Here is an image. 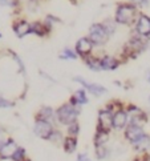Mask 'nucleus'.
<instances>
[{
    "label": "nucleus",
    "mask_w": 150,
    "mask_h": 161,
    "mask_svg": "<svg viewBox=\"0 0 150 161\" xmlns=\"http://www.w3.org/2000/svg\"><path fill=\"white\" fill-rule=\"evenodd\" d=\"M61 56V59H76V53L73 52V51H71L69 48H67V49H64L62 51V53L60 55Z\"/></svg>",
    "instance_id": "393cba45"
},
{
    "label": "nucleus",
    "mask_w": 150,
    "mask_h": 161,
    "mask_svg": "<svg viewBox=\"0 0 150 161\" xmlns=\"http://www.w3.org/2000/svg\"><path fill=\"white\" fill-rule=\"evenodd\" d=\"M126 113H128V117H129V125H136L142 128L147 121L146 113L141 111L140 108H137L136 105H129L128 109H126Z\"/></svg>",
    "instance_id": "7ed1b4c3"
},
{
    "label": "nucleus",
    "mask_w": 150,
    "mask_h": 161,
    "mask_svg": "<svg viewBox=\"0 0 150 161\" xmlns=\"http://www.w3.org/2000/svg\"><path fill=\"white\" fill-rule=\"evenodd\" d=\"M0 4L2 5H16L17 0H0Z\"/></svg>",
    "instance_id": "c756f323"
},
{
    "label": "nucleus",
    "mask_w": 150,
    "mask_h": 161,
    "mask_svg": "<svg viewBox=\"0 0 150 161\" xmlns=\"http://www.w3.org/2000/svg\"><path fill=\"white\" fill-rule=\"evenodd\" d=\"M55 111L52 109L51 107H43L40 111L37 112L36 114V120H45V121H49L51 123V120L55 117Z\"/></svg>",
    "instance_id": "f3484780"
},
{
    "label": "nucleus",
    "mask_w": 150,
    "mask_h": 161,
    "mask_svg": "<svg viewBox=\"0 0 150 161\" xmlns=\"http://www.w3.org/2000/svg\"><path fill=\"white\" fill-rule=\"evenodd\" d=\"M113 128V113L109 108L106 109H101L99 113V126L97 129L109 132Z\"/></svg>",
    "instance_id": "423d86ee"
},
{
    "label": "nucleus",
    "mask_w": 150,
    "mask_h": 161,
    "mask_svg": "<svg viewBox=\"0 0 150 161\" xmlns=\"http://www.w3.org/2000/svg\"><path fill=\"white\" fill-rule=\"evenodd\" d=\"M77 161H92V160L86 153H78L77 154Z\"/></svg>",
    "instance_id": "c85d7f7f"
},
{
    "label": "nucleus",
    "mask_w": 150,
    "mask_h": 161,
    "mask_svg": "<svg viewBox=\"0 0 150 161\" xmlns=\"http://www.w3.org/2000/svg\"><path fill=\"white\" fill-rule=\"evenodd\" d=\"M100 65H101V69L104 71H113L118 67V61L112 56H105L104 59L100 60Z\"/></svg>",
    "instance_id": "dca6fc26"
},
{
    "label": "nucleus",
    "mask_w": 150,
    "mask_h": 161,
    "mask_svg": "<svg viewBox=\"0 0 150 161\" xmlns=\"http://www.w3.org/2000/svg\"><path fill=\"white\" fill-rule=\"evenodd\" d=\"M73 80H74V81H77V83H80L84 87V89L90 92V93L94 95V96H101L104 93H106V88L102 87V85H100V84L89 83V81H86V80H84L81 77H74Z\"/></svg>",
    "instance_id": "0eeeda50"
},
{
    "label": "nucleus",
    "mask_w": 150,
    "mask_h": 161,
    "mask_svg": "<svg viewBox=\"0 0 150 161\" xmlns=\"http://www.w3.org/2000/svg\"><path fill=\"white\" fill-rule=\"evenodd\" d=\"M143 135H145V132H143V128H141V126L128 125V128L125 129V139L130 144H134L138 139H141Z\"/></svg>",
    "instance_id": "9d476101"
},
{
    "label": "nucleus",
    "mask_w": 150,
    "mask_h": 161,
    "mask_svg": "<svg viewBox=\"0 0 150 161\" xmlns=\"http://www.w3.org/2000/svg\"><path fill=\"white\" fill-rule=\"evenodd\" d=\"M86 65H88L92 71H101L100 60H96V59H88V60H86Z\"/></svg>",
    "instance_id": "5701e85b"
},
{
    "label": "nucleus",
    "mask_w": 150,
    "mask_h": 161,
    "mask_svg": "<svg viewBox=\"0 0 150 161\" xmlns=\"http://www.w3.org/2000/svg\"><path fill=\"white\" fill-rule=\"evenodd\" d=\"M80 133V125L78 123H73L71 125H68V136H72V137H77V135Z\"/></svg>",
    "instance_id": "4be33fe9"
},
{
    "label": "nucleus",
    "mask_w": 150,
    "mask_h": 161,
    "mask_svg": "<svg viewBox=\"0 0 150 161\" xmlns=\"http://www.w3.org/2000/svg\"><path fill=\"white\" fill-rule=\"evenodd\" d=\"M129 121V117H128V113L124 109H117L116 112L113 113V129H124L126 124Z\"/></svg>",
    "instance_id": "1a4fd4ad"
},
{
    "label": "nucleus",
    "mask_w": 150,
    "mask_h": 161,
    "mask_svg": "<svg viewBox=\"0 0 150 161\" xmlns=\"http://www.w3.org/2000/svg\"><path fill=\"white\" fill-rule=\"evenodd\" d=\"M27 161H31V160H29V158H28V160H27Z\"/></svg>",
    "instance_id": "473e14b6"
},
{
    "label": "nucleus",
    "mask_w": 150,
    "mask_h": 161,
    "mask_svg": "<svg viewBox=\"0 0 150 161\" xmlns=\"http://www.w3.org/2000/svg\"><path fill=\"white\" fill-rule=\"evenodd\" d=\"M55 128L52 123L49 121H45V120H36L33 125V133L36 135L37 137L43 140H49L51 136L53 135Z\"/></svg>",
    "instance_id": "20e7f679"
},
{
    "label": "nucleus",
    "mask_w": 150,
    "mask_h": 161,
    "mask_svg": "<svg viewBox=\"0 0 150 161\" xmlns=\"http://www.w3.org/2000/svg\"><path fill=\"white\" fill-rule=\"evenodd\" d=\"M13 105L12 101H9L7 99H4V97L0 96V108H11Z\"/></svg>",
    "instance_id": "bb28decb"
},
{
    "label": "nucleus",
    "mask_w": 150,
    "mask_h": 161,
    "mask_svg": "<svg viewBox=\"0 0 150 161\" xmlns=\"http://www.w3.org/2000/svg\"><path fill=\"white\" fill-rule=\"evenodd\" d=\"M134 161H138V160H137V158H136V160H134Z\"/></svg>",
    "instance_id": "f704fd0d"
},
{
    "label": "nucleus",
    "mask_w": 150,
    "mask_h": 161,
    "mask_svg": "<svg viewBox=\"0 0 150 161\" xmlns=\"http://www.w3.org/2000/svg\"><path fill=\"white\" fill-rule=\"evenodd\" d=\"M96 148V151H94V153H96V157L99 158V160H105L108 156H109V149L105 147V145H102V147H94Z\"/></svg>",
    "instance_id": "412c9836"
},
{
    "label": "nucleus",
    "mask_w": 150,
    "mask_h": 161,
    "mask_svg": "<svg viewBox=\"0 0 150 161\" xmlns=\"http://www.w3.org/2000/svg\"><path fill=\"white\" fill-rule=\"evenodd\" d=\"M137 15L136 7L130 4H121L116 12V21L120 24H130Z\"/></svg>",
    "instance_id": "f03ea898"
},
{
    "label": "nucleus",
    "mask_w": 150,
    "mask_h": 161,
    "mask_svg": "<svg viewBox=\"0 0 150 161\" xmlns=\"http://www.w3.org/2000/svg\"><path fill=\"white\" fill-rule=\"evenodd\" d=\"M109 139V132L105 130H101V129H97L96 135H94V147H102L108 142Z\"/></svg>",
    "instance_id": "6ab92c4d"
},
{
    "label": "nucleus",
    "mask_w": 150,
    "mask_h": 161,
    "mask_svg": "<svg viewBox=\"0 0 150 161\" xmlns=\"http://www.w3.org/2000/svg\"><path fill=\"white\" fill-rule=\"evenodd\" d=\"M62 148H64V152L67 153H74L77 149V137H72V136H67L64 137V141H62Z\"/></svg>",
    "instance_id": "4468645a"
},
{
    "label": "nucleus",
    "mask_w": 150,
    "mask_h": 161,
    "mask_svg": "<svg viewBox=\"0 0 150 161\" xmlns=\"http://www.w3.org/2000/svg\"><path fill=\"white\" fill-rule=\"evenodd\" d=\"M89 40L94 44H104L108 40V31L101 24H93L89 30Z\"/></svg>",
    "instance_id": "39448f33"
},
{
    "label": "nucleus",
    "mask_w": 150,
    "mask_h": 161,
    "mask_svg": "<svg viewBox=\"0 0 150 161\" xmlns=\"http://www.w3.org/2000/svg\"><path fill=\"white\" fill-rule=\"evenodd\" d=\"M8 140V137H7V135H5V132L0 128V148H2L3 145H4V142Z\"/></svg>",
    "instance_id": "cd10ccee"
},
{
    "label": "nucleus",
    "mask_w": 150,
    "mask_h": 161,
    "mask_svg": "<svg viewBox=\"0 0 150 161\" xmlns=\"http://www.w3.org/2000/svg\"><path fill=\"white\" fill-rule=\"evenodd\" d=\"M131 2H134V3H143V0H131Z\"/></svg>",
    "instance_id": "7c9ffc66"
},
{
    "label": "nucleus",
    "mask_w": 150,
    "mask_h": 161,
    "mask_svg": "<svg viewBox=\"0 0 150 161\" xmlns=\"http://www.w3.org/2000/svg\"><path fill=\"white\" fill-rule=\"evenodd\" d=\"M131 147L134 148L136 152H140V153H145L147 149L150 148V136L149 135H143L141 139H138L134 144H131Z\"/></svg>",
    "instance_id": "ddd939ff"
},
{
    "label": "nucleus",
    "mask_w": 150,
    "mask_h": 161,
    "mask_svg": "<svg viewBox=\"0 0 150 161\" xmlns=\"http://www.w3.org/2000/svg\"><path fill=\"white\" fill-rule=\"evenodd\" d=\"M0 37H2V33H0Z\"/></svg>",
    "instance_id": "72a5a7b5"
},
{
    "label": "nucleus",
    "mask_w": 150,
    "mask_h": 161,
    "mask_svg": "<svg viewBox=\"0 0 150 161\" xmlns=\"http://www.w3.org/2000/svg\"><path fill=\"white\" fill-rule=\"evenodd\" d=\"M19 145L15 142V140L8 139L4 142V145L0 148V160H9L12 158V156L15 154V152L17 151Z\"/></svg>",
    "instance_id": "6e6552de"
},
{
    "label": "nucleus",
    "mask_w": 150,
    "mask_h": 161,
    "mask_svg": "<svg viewBox=\"0 0 150 161\" xmlns=\"http://www.w3.org/2000/svg\"><path fill=\"white\" fill-rule=\"evenodd\" d=\"M88 103V97H86V92L85 89H78L74 92V95L72 96V99H71V104L73 105H83V104H86Z\"/></svg>",
    "instance_id": "2eb2a0df"
},
{
    "label": "nucleus",
    "mask_w": 150,
    "mask_h": 161,
    "mask_svg": "<svg viewBox=\"0 0 150 161\" xmlns=\"http://www.w3.org/2000/svg\"><path fill=\"white\" fill-rule=\"evenodd\" d=\"M78 114H80L78 107L71 104V103H67V104L61 105L56 111V117L59 120V123L62 125H71L73 123H76Z\"/></svg>",
    "instance_id": "f257e3e1"
},
{
    "label": "nucleus",
    "mask_w": 150,
    "mask_h": 161,
    "mask_svg": "<svg viewBox=\"0 0 150 161\" xmlns=\"http://www.w3.org/2000/svg\"><path fill=\"white\" fill-rule=\"evenodd\" d=\"M137 32L142 36L150 35V18L146 15H141L137 23Z\"/></svg>",
    "instance_id": "9b49d317"
},
{
    "label": "nucleus",
    "mask_w": 150,
    "mask_h": 161,
    "mask_svg": "<svg viewBox=\"0 0 150 161\" xmlns=\"http://www.w3.org/2000/svg\"><path fill=\"white\" fill-rule=\"evenodd\" d=\"M92 47H93V44H92L90 40L86 39V37H83V39H80L77 42L76 51H77V53H80L81 56H86V55L90 53Z\"/></svg>",
    "instance_id": "f8f14e48"
},
{
    "label": "nucleus",
    "mask_w": 150,
    "mask_h": 161,
    "mask_svg": "<svg viewBox=\"0 0 150 161\" xmlns=\"http://www.w3.org/2000/svg\"><path fill=\"white\" fill-rule=\"evenodd\" d=\"M12 161H27L28 157H27V152L25 149L23 147H19L17 148V151L15 152V154L12 156V158H11Z\"/></svg>",
    "instance_id": "aec40b11"
},
{
    "label": "nucleus",
    "mask_w": 150,
    "mask_h": 161,
    "mask_svg": "<svg viewBox=\"0 0 150 161\" xmlns=\"http://www.w3.org/2000/svg\"><path fill=\"white\" fill-rule=\"evenodd\" d=\"M49 140H51L52 142H60V141L62 142V141H64V137L61 136V133H60L59 130H55V132H53V135L51 136V139H49Z\"/></svg>",
    "instance_id": "a878e982"
},
{
    "label": "nucleus",
    "mask_w": 150,
    "mask_h": 161,
    "mask_svg": "<svg viewBox=\"0 0 150 161\" xmlns=\"http://www.w3.org/2000/svg\"><path fill=\"white\" fill-rule=\"evenodd\" d=\"M13 30H15L16 35L19 37H24L25 35H28V33H31L32 25H29L27 21H20V23H17V24L15 25Z\"/></svg>",
    "instance_id": "a211bd4d"
},
{
    "label": "nucleus",
    "mask_w": 150,
    "mask_h": 161,
    "mask_svg": "<svg viewBox=\"0 0 150 161\" xmlns=\"http://www.w3.org/2000/svg\"><path fill=\"white\" fill-rule=\"evenodd\" d=\"M32 33H36V35L39 36H43L44 35V30H43V25L40 24V23H35V24H32Z\"/></svg>",
    "instance_id": "b1692460"
},
{
    "label": "nucleus",
    "mask_w": 150,
    "mask_h": 161,
    "mask_svg": "<svg viewBox=\"0 0 150 161\" xmlns=\"http://www.w3.org/2000/svg\"><path fill=\"white\" fill-rule=\"evenodd\" d=\"M147 81H149V83H150V72H149V73H147Z\"/></svg>",
    "instance_id": "2f4dec72"
}]
</instances>
